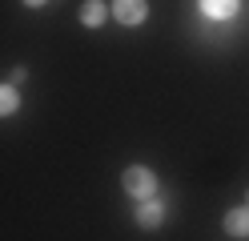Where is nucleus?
<instances>
[{"label":"nucleus","instance_id":"nucleus-8","mask_svg":"<svg viewBox=\"0 0 249 241\" xmlns=\"http://www.w3.org/2000/svg\"><path fill=\"white\" fill-rule=\"evenodd\" d=\"M24 4H28V8H40V4H44V0H24Z\"/></svg>","mask_w":249,"mask_h":241},{"label":"nucleus","instance_id":"nucleus-6","mask_svg":"<svg viewBox=\"0 0 249 241\" xmlns=\"http://www.w3.org/2000/svg\"><path fill=\"white\" fill-rule=\"evenodd\" d=\"M105 16H108V4H105V0H89V4L81 8V24H85V28H101Z\"/></svg>","mask_w":249,"mask_h":241},{"label":"nucleus","instance_id":"nucleus-7","mask_svg":"<svg viewBox=\"0 0 249 241\" xmlns=\"http://www.w3.org/2000/svg\"><path fill=\"white\" fill-rule=\"evenodd\" d=\"M17 109H20V93L12 85H0V117H12Z\"/></svg>","mask_w":249,"mask_h":241},{"label":"nucleus","instance_id":"nucleus-1","mask_svg":"<svg viewBox=\"0 0 249 241\" xmlns=\"http://www.w3.org/2000/svg\"><path fill=\"white\" fill-rule=\"evenodd\" d=\"M121 185H124V193L137 197V201L157 197V177H153V169H145V165H129V169L121 173Z\"/></svg>","mask_w":249,"mask_h":241},{"label":"nucleus","instance_id":"nucleus-2","mask_svg":"<svg viewBox=\"0 0 249 241\" xmlns=\"http://www.w3.org/2000/svg\"><path fill=\"white\" fill-rule=\"evenodd\" d=\"M108 12H113L117 24H124V28H141L145 16H149V0H113Z\"/></svg>","mask_w":249,"mask_h":241},{"label":"nucleus","instance_id":"nucleus-5","mask_svg":"<svg viewBox=\"0 0 249 241\" xmlns=\"http://www.w3.org/2000/svg\"><path fill=\"white\" fill-rule=\"evenodd\" d=\"M201 12H205L209 20H229V16L237 12V0H201Z\"/></svg>","mask_w":249,"mask_h":241},{"label":"nucleus","instance_id":"nucleus-3","mask_svg":"<svg viewBox=\"0 0 249 241\" xmlns=\"http://www.w3.org/2000/svg\"><path fill=\"white\" fill-rule=\"evenodd\" d=\"M161 221H165V205L157 197L141 201V209H137V225H141V229H161Z\"/></svg>","mask_w":249,"mask_h":241},{"label":"nucleus","instance_id":"nucleus-4","mask_svg":"<svg viewBox=\"0 0 249 241\" xmlns=\"http://www.w3.org/2000/svg\"><path fill=\"white\" fill-rule=\"evenodd\" d=\"M225 233L229 237H249V205L229 209V213H225Z\"/></svg>","mask_w":249,"mask_h":241}]
</instances>
